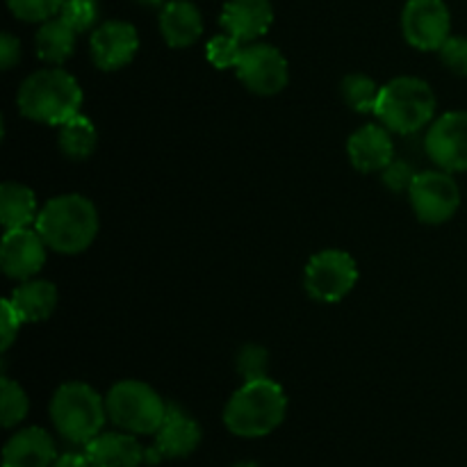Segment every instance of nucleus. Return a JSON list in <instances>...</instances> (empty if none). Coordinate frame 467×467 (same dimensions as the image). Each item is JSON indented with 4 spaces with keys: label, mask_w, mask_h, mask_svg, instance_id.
Segmentation results:
<instances>
[{
    "label": "nucleus",
    "mask_w": 467,
    "mask_h": 467,
    "mask_svg": "<svg viewBox=\"0 0 467 467\" xmlns=\"http://www.w3.org/2000/svg\"><path fill=\"white\" fill-rule=\"evenodd\" d=\"M36 231L57 254H82L99 235V213L82 194L55 196L36 214Z\"/></svg>",
    "instance_id": "nucleus-1"
},
{
    "label": "nucleus",
    "mask_w": 467,
    "mask_h": 467,
    "mask_svg": "<svg viewBox=\"0 0 467 467\" xmlns=\"http://www.w3.org/2000/svg\"><path fill=\"white\" fill-rule=\"evenodd\" d=\"M16 103L23 117L30 121L62 126L80 114L82 89L76 78L64 68H41L23 80Z\"/></svg>",
    "instance_id": "nucleus-2"
},
{
    "label": "nucleus",
    "mask_w": 467,
    "mask_h": 467,
    "mask_svg": "<svg viewBox=\"0 0 467 467\" xmlns=\"http://www.w3.org/2000/svg\"><path fill=\"white\" fill-rule=\"evenodd\" d=\"M285 390L274 379L244 381L223 409V424L240 438H263L278 429L285 420Z\"/></svg>",
    "instance_id": "nucleus-3"
},
{
    "label": "nucleus",
    "mask_w": 467,
    "mask_h": 467,
    "mask_svg": "<svg viewBox=\"0 0 467 467\" xmlns=\"http://www.w3.org/2000/svg\"><path fill=\"white\" fill-rule=\"evenodd\" d=\"M438 99L431 85L422 78L401 76L381 87L377 117L390 132L413 135L433 123Z\"/></svg>",
    "instance_id": "nucleus-4"
},
{
    "label": "nucleus",
    "mask_w": 467,
    "mask_h": 467,
    "mask_svg": "<svg viewBox=\"0 0 467 467\" xmlns=\"http://www.w3.org/2000/svg\"><path fill=\"white\" fill-rule=\"evenodd\" d=\"M50 420L64 441L87 445L103 431L108 420L105 400L82 381H68L55 390L50 400Z\"/></svg>",
    "instance_id": "nucleus-5"
},
{
    "label": "nucleus",
    "mask_w": 467,
    "mask_h": 467,
    "mask_svg": "<svg viewBox=\"0 0 467 467\" xmlns=\"http://www.w3.org/2000/svg\"><path fill=\"white\" fill-rule=\"evenodd\" d=\"M105 406H108V418L119 429L128 433H140V436L158 431L169 410V406L153 388L135 379L114 383L105 397Z\"/></svg>",
    "instance_id": "nucleus-6"
},
{
    "label": "nucleus",
    "mask_w": 467,
    "mask_h": 467,
    "mask_svg": "<svg viewBox=\"0 0 467 467\" xmlns=\"http://www.w3.org/2000/svg\"><path fill=\"white\" fill-rule=\"evenodd\" d=\"M358 283V265L347 251L327 249L308 260L304 272V287L322 304L342 301Z\"/></svg>",
    "instance_id": "nucleus-7"
},
{
    "label": "nucleus",
    "mask_w": 467,
    "mask_h": 467,
    "mask_svg": "<svg viewBox=\"0 0 467 467\" xmlns=\"http://www.w3.org/2000/svg\"><path fill=\"white\" fill-rule=\"evenodd\" d=\"M409 199L420 222L445 223L459 210L461 187L450 171L433 169V171H422L415 176Z\"/></svg>",
    "instance_id": "nucleus-8"
},
{
    "label": "nucleus",
    "mask_w": 467,
    "mask_h": 467,
    "mask_svg": "<svg viewBox=\"0 0 467 467\" xmlns=\"http://www.w3.org/2000/svg\"><path fill=\"white\" fill-rule=\"evenodd\" d=\"M237 78L249 91L258 96H274L283 91L290 80V67L276 46L246 44L235 67Z\"/></svg>",
    "instance_id": "nucleus-9"
},
{
    "label": "nucleus",
    "mask_w": 467,
    "mask_h": 467,
    "mask_svg": "<svg viewBox=\"0 0 467 467\" xmlns=\"http://www.w3.org/2000/svg\"><path fill=\"white\" fill-rule=\"evenodd\" d=\"M401 32L418 50H441L451 36L450 9L442 0H409L401 12Z\"/></svg>",
    "instance_id": "nucleus-10"
},
{
    "label": "nucleus",
    "mask_w": 467,
    "mask_h": 467,
    "mask_svg": "<svg viewBox=\"0 0 467 467\" xmlns=\"http://www.w3.org/2000/svg\"><path fill=\"white\" fill-rule=\"evenodd\" d=\"M429 160L445 171H467V112H447L429 126L424 137Z\"/></svg>",
    "instance_id": "nucleus-11"
},
{
    "label": "nucleus",
    "mask_w": 467,
    "mask_h": 467,
    "mask_svg": "<svg viewBox=\"0 0 467 467\" xmlns=\"http://www.w3.org/2000/svg\"><path fill=\"white\" fill-rule=\"evenodd\" d=\"M91 59L100 71H119L135 59L140 35L126 21H108L94 27L89 39Z\"/></svg>",
    "instance_id": "nucleus-12"
},
{
    "label": "nucleus",
    "mask_w": 467,
    "mask_h": 467,
    "mask_svg": "<svg viewBox=\"0 0 467 467\" xmlns=\"http://www.w3.org/2000/svg\"><path fill=\"white\" fill-rule=\"evenodd\" d=\"M46 251H48V244H46L36 228L35 231L32 228L5 231L3 244H0L3 272L9 278H16V281L35 278L46 263Z\"/></svg>",
    "instance_id": "nucleus-13"
},
{
    "label": "nucleus",
    "mask_w": 467,
    "mask_h": 467,
    "mask_svg": "<svg viewBox=\"0 0 467 467\" xmlns=\"http://www.w3.org/2000/svg\"><path fill=\"white\" fill-rule=\"evenodd\" d=\"M153 450H146V461L158 463L160 459H182L190 456L201 442V427L194 418L182 413L176 406H169L162 427L153 433Z\"/></svg>",
    "instance_id": "nucleus-14"
},
{
    "label": "nucleus",
    "mask_w": 467,
    "mask_h": 467,
    "mask_svg": "<svg viewBox=\"0 0 467 467\" xmlns=\"http://www.w3.org/2000/svg\"><path fill=\"white\" fill-rule=\"evenodd\" d=\"M349 160L358 171H383L395 160V141L383 123H365L347 141Z\"/></svg>",
    "instance_id": "nucleus-15"
},
{
    "label": "nucleus",
    "mask_w": 467,
    "mask_h": 467,
    "mask_svg": "<svg viewBox=\"0 0 467 467\" xmlns=\"http://www.w3.org/2000/svg\"><path fill=\"white\" fill-rule=\"evenodd\" d=\"M222 27L244 44H254L274 23V7L269 0H228L222 9Z\"/></svg>",
    "instance_id": "nucleus-16"
},
{
    "label": "nucleus",
    "mask_w": 467,
    "mask_h": 467,
    "mask_svg": "<svg viewBox=\"0 0 467 467\" xmlns=\"http://www.w3.org/2000/svg\"><path fill=\"white\" fill-rule=\"evenodd\" d=\"M55 459L53 436L39 427L21 429L3 450V467H53Z\"/></svg>",
    "instance_id": "nucleus-17"
},
{
    "label": "nucleus",
    "mask_w": 467,
    "mask_h": 467,
    "mask_svg": "<svg viewBox=\"0 0 467 467\" xmlns=\"http://www.w3.org/2000/svg\"><path fill=\"white\" fill-rule=\"evenodd\" d=\"M160 32L171 48L194 46L203 35V16L192 0H167L160 7Z\"/></svg>",
    "instance_id": "nucleus-18"
},
{
    "label": "nucleus",
    "mask_w": 467,
    "mask_h": 467,
    "mask_svg": "<svg viewBox=\"0 0 467 467\" xmlns=\"http://www.w3.org/2000/svg\"><path fill=\"white\" fill-rule=\"evenodd\" d=\"M91 467H140L146 461V450L130 433H99L85 445Z\"/></svg>",
    "instance_id": "nucleus-19"
},
{
    "label": "nucleus",
    "mask_w": 467,
    "mask_h": 467,
    "mask_svg": "<svg viewBox=\"0 0 467 467\" xmlns=\"http://www.w3.org/2000/svg\"><path fill=\"white\" fill-rule=\"evenodd\" d=\"M9 299L26 322H44L57 308V287L44 278H27Z\"/></svg>",
    "instance_id": "nucleus-20"
},
{
    "label": "nucleus",
    "mask_w": 467,
    "mask_h": 467,
    "mask_svg": "<svg viewBox=\"0 0 467 467\" xmlns=\"http://www.w3.org/2000/svg\"><path fill=\"white\" fill-rule=\"evenodd\" d=\"M76 35L78 32L73 30L62 16L48 18V21L41 23V27L36 30V55H39L46 64L59 67V64L67 62L73 55V50H76Z\"/></svg>",
    "instance_id": "nucleus-21"
},
{
    "label": "nucleus",
    "mask_w": 467,
    "mask_h": 467,
    "mask_svg": "<svg viewBox=\"0 0 467 467\" xmlns=\"http://www.w3.org/2000/svg\"><path fill=\"white\" fill-rule=\"evenodd\" d=\"M36 196L35 192L21 182L7 181L0 187V222L5 231L27 228L36 222Z\"/></svg>",
    "instance_id": "nucleus-22"
},
{
    "label": "nucleus",
    "mask_w": 467,
    "mask_h": 467,
    "mask_svg": "<svg viewBox=\"0 0 467 467\" xmlns=\"http://www.w3.org/2000/svg\"><path fill=\"white\" fill-rule=\"evenodd\" d=\"M99 132L91 119L76 114L67 123L59 126V149L71 160H87L96 149Z\"/></svg>",
    "instance_id": "nucleus-23"
},
{
    "label": "nucleus",
    "mask_w": 467,
    "mask_h": 467,
    "mask_svg": "<svg viewBox=\"0 0 467 467\" xmlns=\"http://www.w3.org/2000/svg\"><path fill=\"white\" fill-rule=\"evenodd\" d=\"M379 96H381V87L369 76H363V73H351L342 80V99L354 112H377Z\"/></svg>",
    "instance_id": "nucleus-24"
},
{
    "label": "nucleus",
    "mask_w": 467,
    "mask_h": 467,
    "mask_svg": "<svg viewBox=\"0 0 467 467\" xmlns=\"http://www.w3.org/2000/svg\"><path fill=\"white\" fill-rule=\"evenodd\" d=\"M27 410H30V400H27L26 390L16 381L3 377V381H0V420H3V427H16L18 422L26 420Z\"/></svg>",
    "instance_id": "nucleus-25"
},
{
    "label": "nucleus",
    "mask_w": 467,
    "mask_h": 467,
    "mask_svg": "<svg viewBox=\"0 0 467 467\" xmlns=\"http://www.w3.org/2000/svg\"><path fill=\"white\" fill-rule=\"evenodd\" d=\"M244 50V41H240L233 35H217L208 41L205 46V55L208 62L217 68H235Z\"/></svg>",
    "instance_id": "nucleus-26"
},
{
    "label": "nucleus",
    "mask_w": 467,
    "mask_h": 467,
    "mask_svg": "<svg viewBox=\"0 0 467 467\" xmlns=\"http://www.w3.org/2000/svg\"><path fill=\"white\" fill-rule=\"evenodd\" d=\"M59 16L80 35V32L91 30L100 16L99 0H64Z\"/></svg>",
    "instance_id": "nucleus-27"
},
{
    "label": "nucleus",
    "mask_w": 467,
    "mask_h": 467,
    "mask_svg": "<svg viewBox=\"0 0 467 467\" xmlns=\"http://www.w3.org/2000/svg\"><path fill=\"white\" fill-rule=\"evenodd\" d=\"M64 0H7L9 12L26 23H44L59 14Z\"/></svg>",
    "instance_id": "nucleus-28"
},
{
    "label": "nucleus",
    "mask_w": 467,
    "mask_h": 467,
    "mask_svg": "<svg viewBox=\"0 0 467 467\" xmlns=\"http://www.w3.org/2000/svg\"><path fill=\"white\" fill-rule=\"evenodd\" d=\"M237 372L244 381L269 377V354L260 345H244L237 351Z\"/></svg>",
    "instance_id": "nucleus-29"
},
{
    "label": "nucleus",
    "mask_w": 467,
    "mask_h": 467,
    "mask_svg": "<svg viewBox=\"0 0 467 467\" xmlns=\"http://www.w3.org/2000/svg\"><path fill=\"white\" fill-rule=\"evenodd\" d=\"M441 59L451 73L456 76H467V39L465 36L451 35L445 44L441 46Z\"/></svg>",
    "instance_id": "nucleus-30"
},
{
    "label": "nucleus",
    "mask_w": 467,
    "mask_h": 467,
    "mask_svg": "<svg viewBox=\"0 0 467 467\" xmlns=\"http://www.w3.org/2000/svg\"><path fill=\"white\" fill-rule=\"evenodd\" d=\"M381 176L383 182H386L392 192H410L418 173H415V169L410 167L406 160H392V162L383 169Z\"/></svg>",
    "instance_id": "nucleus-31"
},
{
    "label": "nucleus",
    "mask_w": 467,
    "mask_h": 467,
    "mask_svg": "<svg viewBox=\"0 0 467 467\" xmlns=\"http://www.w3.org/2000/svg\"><path fill=\"white\" fill-rule=\"evenodd\" d=\"M23 322H26V319L21 317V313H18L16 306L12 304V299H3V304H0V336H3L0 349L7 351L9 347H12L14 337L21 331Z\"/></svg>",
    "instance_id": "nucleus-32"
},
{
    "label": "nucleus",
    "mask_w": 467,
    "mask_h": 467,
    "mask_svg": "<svg viewBox=\"0 0 467 467\" xmlns=\"http://www.w3.org/2000/svg\"><path fill=\"white\" fill-rule=\"evenodd\" d=\"M18 59H21V41L14 35H9V32H3V36H0V64H3V71H9Z\"/></svg>",
    "instance_id": "nucleus-33"
},
{
    "label": "nucleus",
    "mask_w": 467,
    "mask_h": 467,
    "mask_svg": "<svg viewBox=\"0 0 467 467\" xmlns=\"http://www.w3.org/2000/svg\"><path fill=\"white\" fill-rule=\"evenodd\" d=\"M53 467H91L87 454H78V451H67V454L57 456Z\"/></svg>",
    "instance_id": "nucleus-34"
},
{
    "label": "nucleus",
    "mask_w": 467,
    "mask_h": 467,
    "mask_svg": "<svg viewBox=\"0 0 467 467\" xmlns=\"http://www.w3.org/2000/svg\"><path fill=\"white\" fill-rule=\"evenodd\" d=\"M135 3L146 5V7H164V3H167V0H135Z\"/></svg>",
    "instance_id": "nucleus-35"
},
{
    "label": "nucleus",
    "mask_w": 467,
    "mask_h": 467,
    "mask_svg": "<svg viewBox=\"0 0 467 467\" xmlns=\"http://www.w3.org/2000/svg\"><path fill=\"white\" fill-rule=\"evenodd\" d=\"M233 467H258L255 463H237V465H233Z\"/></svg>",
    "instance_id": "nucleus-36"
}]
</instances>
